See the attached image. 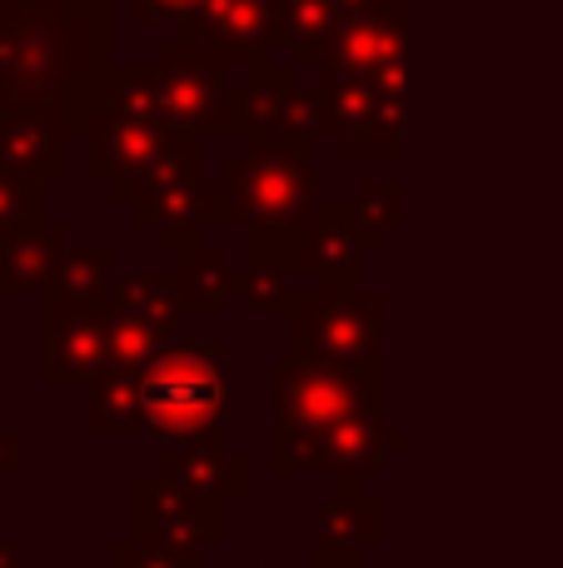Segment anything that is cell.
<instances>
[{"label":"cell","mask_w":563,"mask_h":568,"mask_svg":"<svg viewBox=\"0 0 563 568\" xmlns=\"http://www.w3.org/2000/svg\"><path fill=\"white\" fill-rule=\"evenodd\" d=\"M100 45L105 10L90 0H0V115L55 110L70 130L85 125L80 80L95 75Z\"/></svg>","instance_id":"6da1fadb"},{"label":"cell","mask_w":563,"mask_h":568,"mask_svg":"<svg viewBox=\"0 0 563 568\" xmlns=\"http://www.w3.org/2000/svg\"><path fill=\"white\" fill-rule=\"evenodd\" d=\"M219 404H225V359L219 344H165L140 374L145 429L165 449L219 444Z\"/></svg>","instance_id":"7a4b0ae2"},{"label":"cell","mask_w":563,"mask_h":568,"mask_svg":"<svg viewBox=\"0 0 563 568\" xmlns=\"http://www.w3.org/2000/svg\"><path fill=\"white\" fill-rule=\"evenodd\" d=\"M275 384V414H279V444H305L359 414H379V369L375 364H339L325 354L295 349L269 374Z\"/></svg>","instance_id":"3957f363"},{"label":"cell","mask_w":563,"mask_h":568,"mask_svg":"<svg viewBox=\"0 0 563 568\" xmlns=\"http://www.w3.org/2000/svg\"><path fill=\"white\" fill-rule=\"evenodd\" d=\"M315 200V160L305 145L289 140H249L239 155H229L219 205L225 220H239L255 235L265 230H299Z\"/></svg>","instance_id":"277c9868"},{"label":"cell","mask_w":563,"mask_h":568,"mask_svg":"<svg viewBox=\"0 0 563 568\" xmlns=\"http://www.w3.org/2000/svg\"><path fill=\"white\" fill-rule=\"evenodd\" d=\"M90 130V175L110 180L115 200H135V190L165 165L170 155H180L185 145H195L199 135L170 130L165 120H145V115H110V110H90L85 120Z\"/></svg>","instance_id":"5b68a950"},{"label":"cell","mask_w":563,"mask_h":568,"mask_svg":"<svg viewBox=\"0 0 563 568\" xmlns=\"http://www.w3.org/2000/svg\"><path fill=\"white\" fill-rule=\"evenodd\" d=\"M319 95H325V135L345 155H399V145H405V90L319 70Z\"/></svg>","instance_id":"8992f818"},{"label":"cell","mask_w":563,"mask_h":568,"mask_svg":"<svg viewBox=\"0 0 563 568\" xmlns=\"http://www.w3.org/2000/svg\"><path fill=\"white\" fill-rule=\"evenodd\" d=\"M155 95L160 120L185 135H209V130H229V105L235 95L225 90L219 65L190 40H170L155 60Z\"/></svg>","instance_id":"52a82bcc"},{"label":"cell","mask_w":563,"mask_h":568,"mask_svg":"<svg viewBox=\"0 0 563 568\" xmlns=\"http://www.w3.org/2000/svg\"><path fill=\"white\" fill-rule=\"evenodd\" d=\"M219 534H225L219 504L195 499L160 474L135 479V544L175 554V559H205V549Z\"/></svg>","instance_id":"ba28073f"},{"label":"cell","mask_w":563,"mask_h":568,"mask_svg":"<svg viewBox=\"0 0 563 568\" xmlns=\"http://www.w3.org/2000/svg\"><path fill=\"white\" fill-rule=\"evenodd\" d=\"M135 220L155 225V235L180 240L190 230H199L205 220H225V205H219V190H209L199 180V140L185 145L180 155H170L145 185L130 200Z\"/></svg>","instance_id":"9c48e42d"},{"label":"cell","mask_w":563,"mask_h":568,"mask_svg":"<svg viewBox=\"0 0 563 568\" xmlns=\"http://www.w3.org/2000/svg\"><path fill=\"white\" fill-rule=\"evenodd\" d=\"M185 40L219 70L255 65V75H265V50L275 45V0H205L185 20Z\"/></svg>","instance_id":"30bf717a"},{"label":"cell","mask_w":563,"mask_h":568,"mask_svg":"<svg viewBox=\"0 0 563 568\" xmlns=\"http://www.w3.org/2000/svg\"><path fill=\"white\" fill-rule=\"evenodd\" d=\"M325 70L355 80H379L389 90H405V10L379 0L339 26Z\"/></svg>","instance_id":"8fae6325"},{"label":"cell","mask_w":563,"mask_h":568,"mask_svg":"<svg viewBox=\"0 0 563 568\" xmlns=\"http://www.w3.org/2000/svg\"><path fill=\"white\" fill-rule=\"evenodd\" d=\"M395 444H399V434H389L379 414H359V419L339 424V429L305 439V444L275 439V474L315 469V474H335V479H365V474H375L385 464V454Z\"/></svg>","instance_id":"7c38bea8"},{"label":"cell","mask_w":563,"mask_h":568,"mask_svg":"<svg viewBox=\"0 0 563 568\" xmlns=\"http://www.w3.org/2000/svg\"><path fill=\"white\" fill-rule=\"evenodd\" d=\"M379 339V300L375 294H315L295 320V349L325 354L339 364H375Z\"/></svg>","instance_id":"4fadbf2b"},{"label":"cell","mask_w":563,"mask_h":568,"mask_svg":"<svg viewBox=\"0 0 563 568\" xmlns=\"http://www.w3.org/2000/svg\"><path fill=\"white\" fill-rule=\"evenodd\" d=\"M65 135L70 120L55 110H10L0 115V170L16 180L45 185L65 175Z\"/></svg>","instance_id":"5bb4252c"},{"label":"cell","mask_w":563,"mask_h":568,"mask_svg":"<svg viewBox=\"0 0 563 568\" xmlns=\"http://www.w3.org/2000/svg\"><path fill=\"white\" fill-rule=\"evenodd\" d=\"M45 379L75 384L110 369V324L105 310H75V314H45Z\"/></svg>","instance_id":"9a60e30c"},{"label":"cell","mask_w":563,"mask_h":568,"mask_svg":"<svg viewBox=\"0 0 563 568\" xmlns=\"http://www.w3.org/2000/svg\"><path fill=\"white\" fill-rule=\"evenodd\" d=\"M245 469H249L245 454L225 449V444L160 449V464H155L160 479H170L175 489L195 494V499H205V504H225V499H235V494H245V484H249Z\"/></svg>","instance_id":"2e32d148"},{"label":"cell","mask_w":563,"mask_h":568,"mask_svg":"<svg viewBox=\"0 0 563 568\" xmlns=\"http://www.w3.org/2000/svg\"><path fill=\"white\" fill-rule=\"evenodd\" d=\"M65 230L60 225H30V230H16V235L0 245V290L6 294H35V290H50L65 265Z\"/></svg>","instance_id":"e0dca14e"},{"label":"cell","mask_w":563,"mask_h":568,"mask_svg":"<svg viewBox=\"0 0 563 568\" xmlns=\"http://www.w3.org/2000/svg\"><path fill=\"white\" fill-rule=\"evenodd\" d=\"M115 255L105 245H85L70 250L65 265H60L55 284L45 290V314H75V310H105L110 294H115Z\"/></svg>","instance_id":"ac0fdd59"},{"label":"cell","mask_w":563,"mask_h":568,"mask_svg":"<svg viewBox=\"0 0 563 568\" xmlns=\"http://www.w3.org/2000/svg\"><path fill=\"white\" fill-rule=\"evenodd\" d=\"M315 529H319V549H325V559L355 564L359 549L379 539V529H385V514H379V499H369V494L339 489L335 499L319 509Z\"/></svg>","instance_id":"d6986e66"},{"label":"cell","mask_w":563,"mask_h":568,"mask_svg":"<svg viewBox=\"0 0 563 568\" xmlns=\"http://www.w3.org/2000/svg\"><path fill=\"white\" fill-rule=\"evenodd\" d=\"M105 310L150 324V329H160L165 339H170V329H175L185 314H195L190 310V294H185V280L180 275H130V280H120Z\"/></svg>","instance_id":"ffe728a7"},{"label":"cell","mask_w":563,"mask_h":568,"mask_svg":"<svg viewBox=\"0 0 563 568\" xmlns=\"http://www.w3.org/2000/svg\"><path fill=\"white\" fill-rule=\"evenodd\" d=\"M180 280H185L190 310H195V314H219V304L239 290V275L229 270L225 250H215V245H190Z\"/></svg>","instance_id":"44dd1931"},{"label":"cell","mask_w":563,"mask_h":568,"mask_svg":"<svg viewBox=\"0 0 563 568\" xmlns=\"http://www.w3.org/2000/svg\"><path fill=\"white\" fill-rule=\"evenodd\" d=\"M85 414H90L95 429H135V424H145V409H140V379L105 369L95 384H90Z\"/></svg>","instance_id":"7402d4cb"},{"label":"cell","mask_w":563,"mask_h":568,"mask_svg":"<svg viewBox=\"0 0 563 568\" xmlns=\"http://www.w3.org/2000/svg\"><path fill=\"white\" fill-rule=\"evenodd\" d=\"M30 225H40V185L0 170V245H6L16 230H30Z\"/></svg>","instance_id":"603a6c76"},{"label":"cell","mask_w":563,"mask_h":568,"mask_svg":"<svg viewBox=\"0 0 563 568\" xmlns=\"http://www.w3.org/2000/svg\"><path fill=\"white\" fill-rule=\"evenodd\" d=\"M359 215H365L375 230H389L399 215H405V185H389V180H375V185H365Z\"/></svg>","instance_id":"cb8c5ba5"},{"label":"cell","mask_w":563,"mask_h":568,"mask_svg":"<svg viewBox=\"0 0 563 568\" xmlns=\"http://www.w3.org/2000/svg\"><path fill=\"white\" fill-rule=\"evenodd\" d=\"M115 568H199V559H175V554H160V549H145V544H115L110 554Z\"/></svg>","instance_id":"d4e9b609"},{"label":"cell","mask_w":563,"mask_h":568,"mask_svg":"<svg viewBox=\"0 0 563 568\" xmlns=\"http://www.w3.org/2000/svg\"><path fill=\"white\" fill-rule=\"evenodd\" d=\"M20 464H25V439H20L16 429H6V424H0V479L20 474Z\"/></svg>","instance_id":"484cf974"},{"label":"cell","mask_w":563,"mask_h":568,"mask_svg":"<svg viewBox=\"0 0 563 568\" xmlns=\"http://www.w3.org/2000/svg\"><path fill=\"white\" fill-rule=\"evenodd\" d=\"M199 6H205V0H135L140 16H180V20H190Z\"/></svg>","instance_id":"4316f807"},{"label":"cell","mask_w":563,"mask_h":568,"mask_svg":"<svg viewBox=\"0 0 563 568\" xmlns=\"http://www.w3.org/2000/svg\"><path fill=\"white\" fill-rule=\"evenodd\" d=\"M0 568H20V549L6 544V539H0Z\"/></svg>","instance_id":"83f0119b"},{"label":"cell","mask_w":563,"mask_h":568,"mask_svg":"<svg viewBox=\"0 0 563 568\" xmlns=\"http://www.w3.org/2000/svg\"><path fill=\"white\" fill-rule=\"evenodd\" d=\"M339 564H345V559H325V568H339ZM319 568V564H315Z\"/></svg>","instance_id":"f1b7e54d"}]
</instances>
